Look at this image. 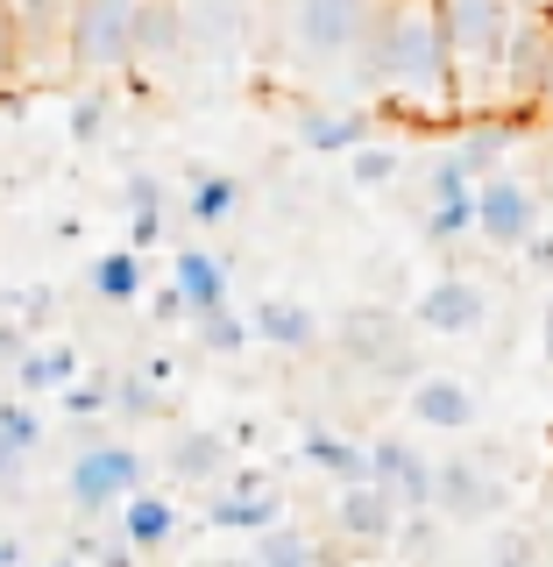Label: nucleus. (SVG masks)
<instances>
[{"label":"nucleus","mask_w":553,"mask_h":567,"mask_svg":"<svg viewBox=\"0 0 553 567\" xmlns=\"http://www.w3.org/2000/svg\"><path fill=\"white\" fill-rule=\"evenodd\" d=\"M348 85L369 100V114L398 121H461L454 114V71L433 0H377L369 35L348 64Z\"/></svg>","instance_id":"f257e3e1"},{"label":"nucleus","mask_w":553,"mask_h":567,"mask_svg":"<svg viewBox=\"0 0 553 567\" xmlns=\"http://www.w3.org/2000/svg\"><path fill=\"white\" fill-rule=\"evenodd\" d=\"M440 8V35H448V71H454V114H496V64H504L511 0H433Z\"/></svg>","instance_id":"f03ea898"},{"label":"nucleus","mask_w":553,"mask_h":567,"mask_svg":"<svg viewBox=\"0 0 553 567\" xmlns=\"http://www.w3.org/2000/svg\"><path fill=\"white\" fill-rule=\"evenodd\" d=\"M369 14H377V0H277V58L306 79H348Z\"/></svg>","instance_id":"7ed1b4c3"},{"label":"nucleus","mask_w":553,"mask_h":567,"mask_svg":"<svg viewBox=\"0 0 553 567\" xmlns=\"http://www.w3.org/2000/svg\"><path fill=\"white\" fill-rule=\"evenodd\" d=\"M135 8L142 0H71L64 14V58L85 71V79H106V71L135 64Z\"/></svg>","instance_id":"20e7f679"},{"label":"nucleus","mask_w":553,"mask_h":567,"mask_svg":"<svg viewBox=\"0 0 553 567\" xmlns=\"http://www.w3.org/2000/svg\"><path fill=\"white\" fill-rule=\"evenodd\" d=\"M511 504V468L504 454L483 447V454H440L433 461V511L454 525H483Z\"/></svg>","instance_id":"39448f33"},{"label":"nucleus","mask_w":553,"mask_h":567,"mask_svg":"<svg viewBox=\"0 0 553 567\" xmlns=\"http://www.w3.org/2000/svg\"><path fill=\"white\" fill-rule=\"evenodd\" d=\"M540 227H546V206H540V192H532L519 171H490L483 185L469 192V241L511 248V256H519Z\"/></svg>","instance_id":"423d86ee"},{"label":"nucleus","mask_w":553,"mask_h":567,"mask_svg":"<svg viewBox=\"0 0 553 567\" xmlns=\"http://www.w3.org/2000/svg\"><path fill=\"white\" fill-rule=\"evenodd\" d=\"M135 489H142V454L129 447V440H93V447H79L71 468H64V496L85 511V518L121 511Z\"/></svg>","instance_id":"0eeeda50"},{"label":"nucleus","mask_w":553,"mask_h":567,"mask_svg":"<svg viewBox=\"0 0 553 567\" xmlns=\"http://www.w3.org/2000/svg\"><path fill=\"white\" fill-rule=\"evenodd\" d=\"M540 100H553V22L519 14L504 64H496V114H519V106H540Z\"/></svg>","instance_id":"6e6552de"},{"label":"nucleus","mask_w":553,"mask_h":567,"mask_svg":"<svg viewBox=\"0 0 553 567\" xmlns=\"http://www.w3.org/2000/svg\"><path fill=\"white\" fill-rule=\"evenodd\" d=\"M341 362L355 369H369V377H404L412 383L419 377V362H412V327H404L398 312H383V306H355L341 319Z\"/></svg>","instance_id":"1a4fd4ad"},{"label":"nucleus","mask_w":553,"mask_h":567,"mask_svg":"<svg viewBox=\"0 0 553 567\" xmlns=\"http://www.w3.org/2000/svg\"><path fill=\"white\" fill-rule=\"evenodd\" d=\"M483 319H490V284L469 277V270H440V277L412 298V327L433 333V341H469Z\"/></svg>","instance_id":"9d476101"},{"label":"nucleus","mask_w":553,"mask_h":567,"mask_svg":"<svg viewBox=\"0 0 553 567\" xmlns=\"http://www.w3.org/2000/svg\"><path fill=\"white\" fill-rule=\"evenodd\" d=\"M404 412L426 433H475L483 425V390L469 377H454V369H426V377L404 383Z\"/></svg>","instance_id":"9b49d317"},{"label":"nucleus","mask_w":553,"mask_h":567,"mask_svg":"<svg viewBox=\"0 0 553 567\" xmlns=\"http://www.w3.org/2000/svg\"><path fill=\"white\" fill-rule=\"evenodd\" d=\"M362 483H377L398 511H433V454H419L412 440L383 433L362 447Z\"/></svg>","instance_id":"f8f14e48"},{"label":"nucleus","mask_w":553,"mask_h":567,"mask_svg":"<svg viewBox=\"0 0 553 567\" xmlns=\"http://www.w3.org/2000/svg\"><path fill=\"white\" fill-rule=\"evenodd\" d=\"M398 518L404 511L390 504L377 483H341V504H334V532L355 546V554H377V546L398 539Z\"/></svg>","instance_id":"ddd939ff"},{"label":"nucleus","mask_w":553,"mask_h":567,"mask_svg":"<svg viewBox=\"0 0 553 567\" xmlns=\"http://www.w3.org/2000/svg\"><path fill=\"white\" fill-rule=\"evenodd\" d=\"M206 525H221V532H270V525H284V496H277V483H263V475H235L221 496L206 504Z\"/></svg>","instance_id":"4468645a"},{"label":"nucleus","mask_w":553,"mask_h":567,"mask_svg":"<svg viewBox=\"0 0 553 567\" xmlns=\"http://www.w3.org/2000/svg\"><path fill=\"white\" fill-rule=\"evenodd\" d=\"M291 142L313 150V156H348V150L369 142V106H298Z\"/></svg>","instance_id":"2eb2a0df"},{"label":"nucleus","mask_w":553,"mask_h":567,"mask_svg":"<svg viewBox=\"0 0 553 567\" xmlns=\"http://www.w3.org/2000/svg\"><path fill=\"white\" fill-rule=\"evenodd\" d=\"M248 341H263L277 354H313L319 348V312L298 306V298H256V312H248Z\"/></svg>","instance_id":"dca6fc26"},{"label":"nucleus","mask_w":553,"mask_h":567,"mask_svg":"<svg viewBox=\"0 0 553 567\" xmlns=\"http://www.w3.org/2000/svg\"><path fill=\"white\" fill-rule=\"evenodd\" d=\"M511 142H519V121H511V114H469V128L448 142V156L475 177V185H483L490 171H504Z\"/></svg>","instance_id":"f3484780"},{"label":"nucleus","mask_w":553,"mask_h":567,"mask_svg":"<svg viewBox=\"0 0 553 567\" xmlns=\"http://www.w3.org/2000/svg\"><path fill=\"white\" fill-rule=\"evenodd\" d=\"M171 298L185 306V319L227 306V262L213 256V248H177V262H171Z\"/></svg>","instance_id":"a211bd4d"},{"label":"nucleus","mask_w":553,"mask_h":567,"mask_svg":"<svg viewBox=\"0 0 553 567\" xmlns=\"http://www.w3.org/2000/svg\"><path fill=\"white\" fill-rule=\"evenodd\" d=\"M185 58V8L177 0H142L135 8V64L164 71Z\"/></svg>","instance_id":"6ab92c4d"},{"label":"nucleus","mask_w":553,"mask_h":567,"mask_svg":"<svg viewBox=\"0 0 553 567\" xmlns=\"http://www.w3.org/2000/svg\"><path fill=\"white\" fill-rule=\"evenodd\" d=\"M121 539H129V554H164L177 539V504L156 489H135L129 504H121Z\"/></svg>","instance_id":"aec40b11"},{"label":"nucleus","mask_w":553,"mask_h":567,"mask_svg":"<svg viewBox=\"0 0 553 567\" xmlns=\"http://www.w3.org/2000/svg\"><path fill=\"white\" fill-rule=\"evenodd\" d=\"M185 213H192V227H227L242 213V177L235 171H192Z\"/></svg>","instance_id":"412c9836"},{"label":"nucleus","mask_w":553,"mask_h":567,"mask_svg":"<svg viewBox=\"0 0 553 567\" xmlns=\"http://www.w3.org/2000/svg\"><path fill=\"white\" fill-rule=\"evenodd\" d=\"M171 475H177V483H221V475H227V440L206 433V425L177 433L171 440Z\"/></svg>","instance_id":"4be33fe9"},{"label":"nucleus","mask_w":553,"mask_h":567,"mask_svg":"<svg viewBox=\"0 0 553 567\" xmlns=\"http://www.w3.org/2000/svg\"><path fill=\"white\" fill-rule=\"evenodd\" d=\"M142 256L135 248H106V256L93 262V298H106V306H135L142 298Z\"/></svg>","instance_id":"5701e85b"},{"label":"nucleus","mask_w":553,"mask_h":567,"mask_svg":"<svg viewBox=\"0 0 553 567\" xmlns=\"http://www.w3.org/2000/svg\"><path fill=\"white\" fill-rule=\"evenodd\" d=\"M242 567H319V546L298 525H270V532H256V546H248Z\"/></svg>","instance_id":"b1692460"},{"label":"nucleus","mask_w":553,"mask_h":567,"mask_svg":"<svg viewBox=\"0 0 553 567\" xmlns=\"http://www.w3.org/2000/svg\"><path fill=\"white\" fill-rule=\"evenodd\" d=\"M306 461L319 475H334V483H362V440H348V433L313 425V433H306Z\"/></svg>","instance_id":"393cba45"},{"label":"nucleus","mask_w":553,"mask_h":567,"mask_svg":"<svg viewBox=\"0 0 553 567\" xmlns=\"http://www.w3.org/2000/svg\"><path fill=\"white\" fill-rule=\"evenodd\" d=\"M129 241H135V256L164 241V185L156 177H129Z\"/></svg>","instance_id":"a878e982"},{"label":"nucleus","mask_w":553,"mask_h":567,"mask_svg":"<svg viewBox=\"0 0 553 567\" xmlns=\"http://www.w3.org/2000/svg\"><path fill=\"white\" fill-rule=\"evenodd\" d=\"M35 440H43V425H35L29 404H0V483L22 475V461H29Z\"/></svg>","instance_id":"bb28decb"},{"label":"nucleus","mask_w":553,"mask_h":567,"mask_svg":"<svg viewBox=\"0 0 553 567\" xmlns=\"http://www.w3.org/2000/svg\"><path fill=\"white\" fill-rule=\"evenodd\" d=\"M8 14H14V29H22L29 58H35V50H50V43L64 35V14H71V0H8Z\"/></svg>","instance_id":"cd10ccee"},{"label":"nucleus","mask_w":553,"mask_h":567,"mask_svg":"<svg viewBox=\"0 0 553 567\" xmlns=\"http://www.w3.org/2000/svg\"><path fill=\"white\" fill-rule=\"evenodd\" d=\"M419 235L433 248H461L469 241V199H426L419 206Z\"/></svg>","instance_id":"c85d7f7f"},{"label":"nucleus","mask_w":553,"mask_h":567,"mask_svg":"<svg viewBox=\"0 0 553 567\" xmlns=\"http://www.w3.org/2000/svg\"><path fill=\"white\" fill-rule=\"evenodd\" d=\"M192 327H199V348H206V354H242V348H248V319H242L235 306H213V312L192 319Z\"/></svg>","instance_id":"c756f323"},{"label":"nucleus","mask_w":553,"mask_h":567,"mask_svg":"<svg viewBox=\"0 0 553 567\" xmlns=\"http://www.w3.org/2000/svg\"><path fill=\"white\" fill-rule=\"evenodd\" d=\"M404 171V156L398 150H390V142H362V150H348V177H355V185H390V177H398Z\"/></svg>","instance_id":"7c9ffc66"},{"label":"nucleus","mask_w":553,"mask_h":567,"mask_svg":"<svg viewBox=\"0 0 553 567\" xmlns=\"http://www.w3.org/2000/svg\"><path fill=\"white\" fill-rule=\"evenodd\" d=\"M64 377H71V354H64V348L22 354V383H29V390H50V383H64Z\"/></svg>","instance_id":"2f4dec72"},{"label":"nucleus","mask_w":553,"mask_h":567,"mask_svg":"<svg viewBox=\"0 0 553 567\" xmlns=\"http://www.w3.org/2000/svg\"><path fill=\"white\" fill-rule=\"evenodd\" d=\"M22 58H29V43H22V29H14L8 0H0V85H14V79H22Z\"/></svg>","instance_id":"473e14b6"},{"label":"nucleus","mask_w":553,"mask_h":567,"mask_svg":"<svg viewBox=\"0 0 553 567\" xmlns=\"http://www.w3.org/2000/svg\"><path fill=\"white\" fill-rule=\"evenodd\" d=\"M114 404H121L129 419H150V412H164V398H156V390L142 383V377H129V383H121V390H114Z\"/></svg>","instance_id":"72a5a7b5"},{"label":"nucleus","mask_w":553,"mask_h":567,"mask_svg":"<svg viewBox=\"0 0 553 567\" xmlns=\"http://www.w3.org/2000/svg\"><path fill=\"white\" fill-rule=\"evenodd\" d=\"M532 560H540V539H532V532H504L490 567H532Z\"/></svg>","instance_id":"f704fd0d"},{"label":"nucleus","mask_w":553,"mask_h":567,"mask_svg":"<svg viewBox=\"0 0 553 567\" xmlns=\"http://www.w3.org/2000/svg\"><path fill=\"white\" fill-rule=\"evenodd\" d=\"M100 128H106V100H85L79 114H71V135H79V142H93Z\"/></svg>","instance_id":"c9c22d12"},{"label":"nucleus","mask_w":553,"mask_h":567,"mask_svg":"<svg viewBox=\"0 0 553 567\" xmlns=\"http://www.w3.org/2000/svg\"><path fill=\"white\" fill-rule=\"evenodd\" d=\"M519 256H525V262H532L540 277H553V227H540V235H532V241L519 248Z\"/></svg>","instance_id":"e433bc0d"},{"label":"nucleus","mask_w":553,"mask_h":567,"mask_svg":"<svg viewBox=\"0 0 553 567\" xmlns=\"http://www.w3.org/2000/svg\"><path fill=\"white\" fill-rule=\"evenodd\" d=\"M64 404H71V412H100V404H106V383H79Z\"/></svg>","instance_id":"4c0bfd02"},{"label":"nucleus","mask_w":553,"mask_h":567,"mask_svg":"<svg viewBox=\"0 0 553 567\" xmlns=\"http://www.w3.org/2000/svg\"><path fill=\"white\" fill-rule=\"evenodd\" d=\"M540 354L553 362V291H546V306H540Z\"/></svg>","instance_id":"58836bf2"},{"label":"nucleus","mask_w":553,"mask_h":567,"mask_svg":"<svg viewBox=\"0 0 553 567\" xmlns=\"http://www.w3.org/2000/svg\"><path fill=\"white\" fill-rule=\"evenodd\" d=\"M519 14H532V22H553V0H511Z\"/></svg>","instance_id":"ea45409f"},{"label":"nucleus","mask_w":553,"mask_h":567,"mask_svg":"<svg viewBox=\"0 0 553 567\" xmlns=\"http://www.w3.org/2000/svg\"><path fill=\"white\" fill-rule=\"evenodd\" d=\"M58 567H71V560H58Z\"/></svg>","instance_id":"a19ab883"}]
</instances>
